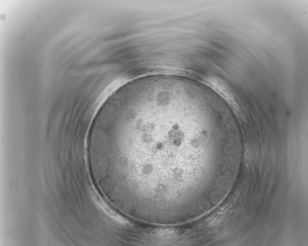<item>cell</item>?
I'll return each mask as SVG.
<instances>
[{"label":"cell","instance_id":"1","mask_svg":"<svg viewBox=\"0 0 308 246\" xmlns=\"http://www.w3.org/2000/svg\"><path fill=\"white\" fill-rule=\"evenodd\" d=\"M188 91L155 81L118 89L97 113L92 158L119 212L159 225L190 216L203 135Z\"/></svg>","mask_w":308,"mask_h":246}]
</instances>
